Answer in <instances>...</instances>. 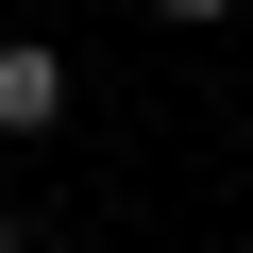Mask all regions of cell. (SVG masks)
<instances>
[{"label": "cell", "mask_w": 253, "mask_h": 253, "mask_svg": "<svg viewBox=\"0 0 253 253\" xmlns=\"http://www.w3.org/2000/svg\"><path fill=\"white\" fill-rule=\"evenodd\" d=\"M68 101H84V68H68L51 34H0V135H17V152L68 135Z\"/></svg>", "instance_id": "1"}, {"label": "cell", "mask_w": 253, "mask_h": 253, "mask_svg": "<svg viewBox=\"0 0 253 253\" xmlns=\"http://www.w3.org/2000/svg\"><path fill=\"white\" fill-rule=\"evenodd\" d=\"M152 17H236V0H152Z\"/></svg>", "instance_id": "2"}, {"label": "cell", "mask_w": 253, "mask_h": 253, "mask_svg": "<svg viewBox=\"0 0 253 253\" xmlns=\"http://www.w3.org/2000/svg\"><path fill=\"white\" fill-rule=\"evenodd\" d=\"M0 253H17V236H0Z\"/></svg>", "instance_id": "3"}]
</instances>
